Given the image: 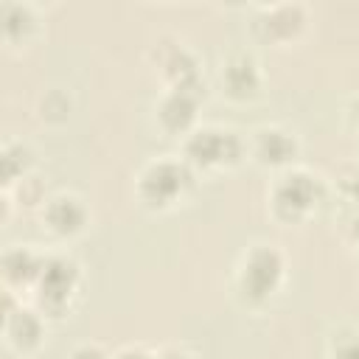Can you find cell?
<instances>
[{
    "label": "cell",
    "mask_w": 359,
    "mask_h": 359,
    "mask_svg": "<svg viewBox=\"0 0 359 359\" xmlns=\"http://www.w3.org/2000/svg\"><path fill=\"white\" fill-rule=\"evenodd\" d=\"M222 81L227 87V93L233 98H247L258 90L261 84V76H258V65L252 62V56L247 53H238L233 59H227L224 70H222Z\"/></svg>",
    "instance_id": "ba28073f"
},
{
    "label": "cell",
    "mask_w": 359,
    "mask_h": 359,
    "mask_svg": "<svg viewBox=\"0 0 359 359\" xmlns=\"http://www.w3.org/2000/svg\"><path fill=\"white\" fill-rule=\"evenodd\" d=\"M6 331H8V337H11V342H14L17 348H31V345H36L39 337H42V323H39V317H36L34 311L17 309V311H11L8 320H6Z\"/></svg>",
    "instance_id": "7c38bea8"
},
{
    "label": "cell",
    "mask_w": 359,
    "mask_h": 359,
    "mask_svg": "<svg viewBox=\"0 0 359 359\" xmlns=\"http://www.w3.org/2000/svg\"><path fill=\"white\" fill-rule=\"evenodd\" d=\"M317 202V180L309 171L283 174L272 191V208L283 219H300Z\"/></svg>",
    "instance_id": "5b68a950"
},
{
    "label": "cell",
    "mask_w": 359,
    "mask_h": 359,
    "mask_svg": "<svg viewBox=\"0 0 359 359\" xmlns=\"http://www.w3.org/2000/svg\"><path fill=\"white\" fill-rule=\"evenodd\" d=\"M294 149H297L294 137L289 132L278 129V126L261 129L258 137H255V154L266 165H283V163H289L292 154H294Z\"/></svg>",
    "instance_id": "9c48e42d"
},
{
    "label": "cell",
    "mask_w": 359,
    "mask_h": 359,
    "mask_svg": "<svg viewBox=\"0 0 359 359\" xmlns=\"http://www.w3.org/2000/svg\"><path fill=\"white\" fill-rule=\"evenodd\" d=\"M28 168V149L22 143H6L3 149V177L6 182L17 180Z\"/></svg>",
    "instance_id": "4fadbf2b"
},
{
    "label": "cell",
    "mask_w": 359,
    "mask_h": 359,
    "mask_svg": "<svg viewBox=\"0 0 359 359\" xmlns=\"http://www.w3.org/2000/svg\"><path fill=\"white\" fill-rule=\"evenodd\" d=\"M196 104H199V87H174L163 104H160V121L165 129L171 132H182L188 129V123L196 115Z\"/></svg>",
    "instance_id": "8992f818"
},
{
    "label": "cell",
    "mask_w": 359,
    "mask_h": 359,
    "mask_svg": "<svg viewBox=\"0 0 359 359\" xmlns=\"http://www.w3.org/2000/svg\"><path fill=\"white\" fill-rule=\"evenodd\" d=\"M191 185V171L185 163L177 160H157L151 165H146V171L140 174V199L146 205L154 208H165L171 205L177 196L185 194V188Z\"/></svg>",
    "instance_id": "7a4b0ae2"
},
{
    "label": "cell",
    "mask_w": 359,
    "mask_h": 359,
    "mask_svg": "<svg viewBox=\"0 0 359 359\" xmlns=\"http://www.w3.org/2000/svg\"><path fill=\"white\" fill-rule=\"evenodd\" d=\"M331 359H359V337L342 334L331 348Z\"/></svg>",
    "instance_id": "9a60e30c"
},
{
    "label": "cell",
    "mask_w": 359,
    "mask_h": 359,
    "mask_svg": "<svg viewBox=\"0 0 359 359\" xmlns=\"http://www.w3.org/2000/svg\"><path fill=\"white\" fill-rule=\"evenodd\" d=\"M154 359H194V356H188V353H182V351H165V353H160V356H154Z\"/></svg>",
    "instance_id": "d6986e66"
},
{
    "label": "cell",
    "mask_w": 359,
    "mask_h": 359,
    "mask_svg": "<svg viewBox=\"0 0 359 359\" xmlns=\"http://www.w3.org/2000/svg\"><path fill=\"white\" fill-rule=\"evenodd\" d=\"M70 359H107V353L98 345H79Z\"/></svg>",
    "instance_id": "2e32d148"
},
{
    "label": "cell",
    "mask_w": 359,
    "mask_h": 359,
    "mask_svg": "<svg viewBox=\"0 0 359 359\" xmlns=\"http://www.w3.org/2000/svg\"><path fill=\"white\" fill-rule=\"evenodd\" d=\"M115 359H154V356H149L146 351H140V348H123Z\"/></svg>",
    "instance_id": "e0dca14e"
},
{
    "label": "cell",
    "mask_w": 359,
    "mask_h": 359,
    "mask_svg": "<svg viewBox=\"0 0 359 359\" xmlns=\"http://www.w3.org/2000/svg\"><path fill=\"white\" fill-rule=\"evenodd\" d=\"M303 25V8L300 6H275L269 8V14L258 22L261 34L269 36V39H286L292 34H297Z\"/></svg>",
    "instance_id": "30bf717a"
},
{
    "label": "cell",
    "mask_w": 359,
    "mask_h": 359,
    "mask_svg": "<svg viewBox=\"0 0 359 359\" xmlns=\"http://www.w3.org/2000/svg\"><path fill=\"white\" fill-rule=\"evenodd\" d=\"M345 191L359 202V171H353V174L345 180Z\"/></svg>",
    "instance_id": "ac0fdd59"
},
{
    "label": "cell",
    "mask_w": 359,
    "mask_h": 359,
    "mask_svg": "<svg viewBox=\"0 0 359 359\" xmlns=\"http://www.w3.org/2000/svg\"><path fill=\"white\" fill-rule=\"evenodd\" d=\"M3 28L8 36L25 34L31 28V11L22 3H6L3 6Z\"/></svg>",
    "instance_id": "5bb4252c"
},
{
    "label": "cell",
    "mask_w": 359,
    "mask_h": 359,
    "mask_svg": "<svg viewBox=\"0 0 359 359\" xmlns=\"http://www.w3.org/2000/svg\"><path fill=\"white\" fill-rule=\"evenodd\" d=\"M45 222H48V227H50L53 233H59V236H73V233H79V230L84 227L87 210H84V205H81L76 196L62 194V196H56V199L48 202V208H45Z\"/></svg>",
    "instance_id": "52a82bcc"
},
{
    "label": "cell",
    "mask_w": 359,
    "mask_h": 359,
    "mask_svg": "<svg viewBox=\"0 0 359 359\" xmlns=\"http://www.w3.org/2000/svg\"><path fill=\"white\" fill-rule=\"evenodd\" d=\"M351 236H353V241L359 244V216L353 219V224H351Z\"/></svg>",
    "instance_id": "ffe728a7"
},
{
    "label": "cell",
    "mask_w": 359,
    "mask_h": 359,
    "mask_svg": "<svg viewBox=\"0 0 359 359\" xmlns=\"http://www.w3.org/2000/svg\"><path fill=\"white\" fill-rule=\"evenodd\" d=\"M283 278V255L275 247H252L241 264L238 275V289L244 292L247 300L261 303L266 300Z\"/></svg>",
    "instance_id": "6da1fadb"
},
{
    "label": "cell",
    "mask_w": 359,
    "mask_h": 359,
    "mask_svg": "<svg viewBox=\"0 0 359 359\" xmlns=\"http://www.w3.org/2000/svg\"><path fill=\"white\" fill-rule=\"evenodd\" d=\"M185 154L191 163H196L202 168L224 165V163H236L241 157V140L236 137V132L208 126V129H199L188 137Z\"/></svg>",
    "instance_id": "3957f363"
},
{
    "label": "cell",
    "mask_w": 359,
    "mask_h": 359,
    "mask_svg": "<svg viewBox=\"0 0 359 359\" xmlns=\"http://www.w3.org/2000/svg\"><path fill=\"white\" fill-rule=\"evenodd\" d=\"M42 264H45V258L34 255L28 247H14L3 255V272L14 283H28V280L39 278Z\"/></svg>",
    "instance_id": "8fae6325"
},
{
    "label": "cell",
    "mask_w": 359,
    "mask_h": 359,
    "mask_svg": "<svg viewBox=\"0 0 359 359\" xmlns=\"http://www.w3.org/2000/svg\"><path fill=\"white\" fill-rule=\"evenodd\" d=\"M76 283H79L76 261H70L65 255L45 258L42 272H39V303H42V309L59 314L67 306V297L73 294Z\"/></svg>",
    "instance_id": "277c9868"
},
{
    "label": "cell",
    "mask_w": 359,
    "mask_h": 359,
    "mask_svg": "<svg viewBox=\"0 0 359 359\" xmlns=\"http://www.w3.org/2000/svg\"><path fill=\"white\" fill-rule=\"evenodd\" d=\"M353 109H356V121H359V98H356V104H353Z\"/></svg>",
    "instance_id": "44dd1931"
}]
</instances>
